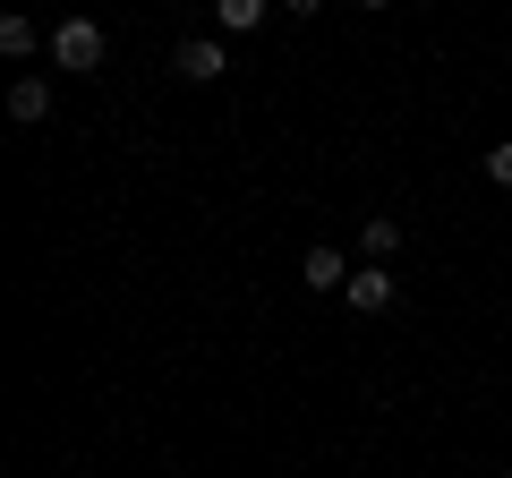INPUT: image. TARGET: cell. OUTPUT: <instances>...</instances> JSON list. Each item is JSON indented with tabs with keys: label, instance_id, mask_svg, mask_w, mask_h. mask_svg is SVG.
<instances>
[{
	"label": "cell",
	"instance_id": "1",
	"mask_svg": "<svg viewBox=\"0 0 512 478\" xmlns=\"http://www.w3.org/2000/svg\"><path fill=\"white\" fill-rule=\"evenodd\" d=\"M52 69H77V77L103 69V26L94 18H60L52 26Z\"/></svg>",
	"mask_w": 512,
	"mask_h": 478
},
{
	"label": "cell",
	"instance_id": "2",
	"mask_svg": "<svg viewBox=\"0 0 512 478\" xmlns=\"http://www.w3.org/2000/svg\"><path fill=\"white\" fill-rule=\"evenodd\" d=\"M350 308H359V316H384V308H393V299H402V282H393V274H384V265H359V274H350Z\"/></svg>",
	"mask_w": 512,
	"mask_h": 478
},
{
	"label": "cell",
	"instance_id": "3",
	"mask_svg": "<svg viewBox=\"0 0 512 478\" xmlns=\"http://www.w3.org/2000/svg\"><path fill=\"white\" fill-rule=\"evenodd\" d=\"M222 69H231V52H222V35H188V43H180V77H188V86H214Z\"/></svg>",
	"mask_w": 512,
	"mask_h": 478
},
{
	"label": "cell",
	"instance_id": "4",
	"mask_svg": "<svg viewBox=\"0 0 512 478\" xmlns=\"http://www.w3.org/2000/svg\"><path fill=\"white\" fill-rule=\"evenodd\" d=\"M350 274H359V265H350L342 248H308V257H299V282H308V291H350Z\"/></svg>",
	"mask_w": 512,
	"mask_h": 478
},
{
	"label": "cell",
	"instance_id": "5",
	"mask_svg": "<svg viewBox=\"0 0 512 478\" xmlns=\"http://www.w3.org/2000/svg\"><path fill=\"white\" fill-rule=\"evenodd\" d=\"M9 120H18V129H43V120H52V86H43V77H18V86H9Z\"/></svg>",
	"mask_w": 512,
	"mask_h": 478
},
{
	"label": "cell",
	"instance_id": "6",
	"mask_svg": "<svg viewBox=\"0 0 512 478\" xmlns=\"http://www.w3.org/2000/svg\"><path fill=\"white\" fill-rule=\"evenodd\" d=\"M393 248H402V222H393V214H367L359 222V257L367 265H393Z\"/></svg>",
	"mask_w": 512,
	"mask_h": 478
},
{
	"label": "cell",
	"instance_id": "7",
	"mask_svg": "<svg viewBox=\"0 0 512 478\" xmlns=\"http://www.w3.org/2000/svg\"><path fill=\"white\" fill-rule=\"evenodd\" d=\"M0 52H9V60H35L43 52V26L26 18V9H9V18H0Z\"/></svg>",
	"mask_w": 512,
	"mask_h": 478
},
{
	"label": "cell",
	"instance_id": "8",
	"mask_svg": "<svg viewBox=\"0 0 512 478\" xmlns=\"http://www.w3.org/2000/svg\"><path fill=\"white\" fill-rule=\"evenodd\" d=\"M265 9H274V0H214V26H222V35H256Z\"/></svg>",
	"mask_w": 512,
	"mask_h": 478
},
{
	"label": "cell",
	"instance_id": "9",
	"mask_svg": "<svg viewBox=\"0 0 512 478\" xmlns=\"http://www.w3.org/2000/svg\"><path fill=\"white\" fill-rule=\"evenodd\" d=\"M487 180H495V188H512V137H504V146H487Z\"/></svg>",
	"mask_w": 512,
	"mask_h": 478
},
{
	"label": "cell",
	"instance_id": "10",
	"mask_svg": "<svg viewBox=\"0 0 512 478\" xmlns=\"http://www.w3.org/2000/svg\"><path fill=\"white\" fill-rule=\"evenodd\" d=\"M282 9H291V18H316V9H325V0H282Z\"/></svg>",
	"mask_w": 512,
	"mask_h": 478
},
{
	"label": "cell",
	"instance_id": "11",
	"mask_svg": "<svg viewBox=\"0 0 512 478\" xmlns=\"http://www.w3.org/2000/svg\"><path fill=\"white\" fill-rule=\"evenodd\" d=\"M350 9H393V0H350Z\"/></svg>",
	"mask_w": 512,
	"mask_h": 478
}]
</instances>
